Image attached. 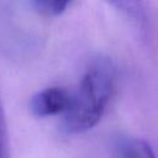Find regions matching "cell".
I'll return each mask as SVG.
<instances>
[{
    "instance_id": "5b68a950",
    "label": "cell",
    "mask_w": 158,
    "mask_h": 158,
    "mask_svg": "<svg viewBox=\"0 0 158 158\" xmlns=\"http://www.w3.org/2000/svg\"><path fill=\"white\" fill-rule=\"evenodd\" d=\"M109 5L115 7L116 10L131 16L139 19L142 16V1L141 0H105Z\"/></svg>"
},
{
    "instance_id": "8992f818",
    "label": "cell",
    "mask_w": 158,
    "mask_h": 158,
    "mask_svg": "<svg viewBox=\"0 0 158 158\" xmlns=\"http://www.w3.org/2000/svg\"><path fill=\"white\" fill-rule=\"evenodd\" d=\"M9 157V141H7V128L5 121V114L0 99V158Z\"/></svg>"
},
{
    "instance_id": "7a4b0ae2",
    "label": "cell",
    "mask_w": 158,
    "mask_h": 158,
    "mask_svg": "<svg viewBox=\"0 0 158 158\" xmlns=\"http://www.w3.org/2000/svg\"><path fill=\"white\" fill-rule=\"evenodd\" d=\"M72 102V95L62 88H47L36 94L31 102L30 109L33 115L46 117L65 112Z\"/></svg>"
},
{
    "instance_id": "3957f363",
    "label": "cell",
    "mask_w": 158,
    "mask_h": 158,
    "mask_svg": "<svg viewBox=\"0 0 158 158\" xmlns=\"http://www.w3.org/2000/svg\"><path fill=\"white\" fill-rule=\"evenodd\" d=\"M118 158H156L148 142L141 138H125L117 146Z\"/></svg>"
},
{
    "instance_id": "6da1fadb",
    "label": "cell",
    "mask_w": 158,
    "mask_h": 158,
    "mask_svg": "<svg viewBox=\"0 0 158 158\" xmlns=\"http://www.w3.org/2000/svg\"><path fill=\"white\" fill-rule=\"evenodd\" d=\"M115 89V73L110 63L99 60L84 74L79 89L68 110L64 112L62 130L68 133H81L93 128L104 115Z\"/></svg>"
},
{
    "instance_id": "277c9868",
    "label": "cell",
    "mask_w": 158,
    "mask_h": 158,
    "mask_svg": "<svg viewBox=\"0 0 158 158\" xmlns=\"http://www.w3.org/2000/svg\"><path fill=\"white\" fill-rule=\"evenodd\" d=\"M72 0H35V7L42 15L57 16L65 11Z\"/></svg>"
}]
</instances>
